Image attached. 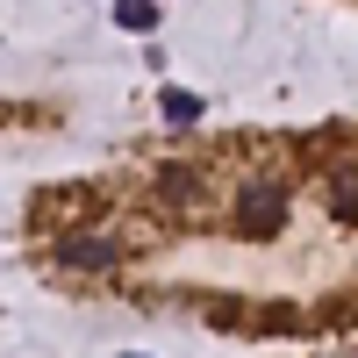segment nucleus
Masks as SVG:
<instances>
[{"label":"nucleus","instance_id":"1","mask_svg":"<svg viewBox=\"0 0 358 358\" xmlns=\"http://www.w3.org/2000/svg\"><path fill=\"white\" fill-rule=\"evenodd\" d=\"M287 229V187L280 179H251L244 194H236V236L244 244H273Z\"/></svg>","mask_w":358,"mask_h":358},{"label":"nucleus","instance_id":"2","mask_svg":"<svg viewBox=\"0 0 358 358\" xmlns=\"http://www.w3.org/2000/svg\"><path fill=\"white\" fill-rule=\"evenodd\" d=\"M57 265H65V273H115V265H122V244L101 236V229H65L57 236Z\"/></svg>","mask_w":358,"mask_h":358},{"label":"nucleus","instance_id":"3","mask_svg":"<svg viewBox=\"0 0 358 358\" xmlns=\"http://www.w3.org/2000/svg\"><path fill=\"white\" fill-rule=\"evenodd\" d=\"M322 208H330L337 222H351V229H358V165H344L330 187H322Z\"/></svg>","mask_w":358,"mask_h":358},{"label":"nucleus","instance_id":"4","mask_svg":"<svg viewBox=\"0 0 358 358\" xmlns=\"http://www.w3.org/2000/svg\"><path fill=\"white\" fill-rule=\"evenodd\" d=\"M158 194H165V201H201V172H194V165H165V172H158Z\"/></svg>","mask_w":358,"mask_h":358},{"label":"nucleus","instance_id":"5","mask_svg":"<svg viewBox=\"0 0 358 358\" xmlns=\"http://www.w3.org/2000/svg\"><path fill=\"white\" fill-rule=\"evenodd\" d=\"M115 22L143 36V29H158V8H151V0H115Z\"/></svg>","mask_w":358,"mask_h":358},{"label":"nucleus","instance_id":"6","mask_svg":"<svg viewBox=\"0 0 358 358\" xmlns=\"http://www.w3.org/2000/svg\"><path fill=\"white\" fill-rule=\"evenodd\" d=\"M158 108H165V122H201V101H194V94H179V86H165Z\"/></svg>","mask_w":358,"mask_h":358}]
</instances>
